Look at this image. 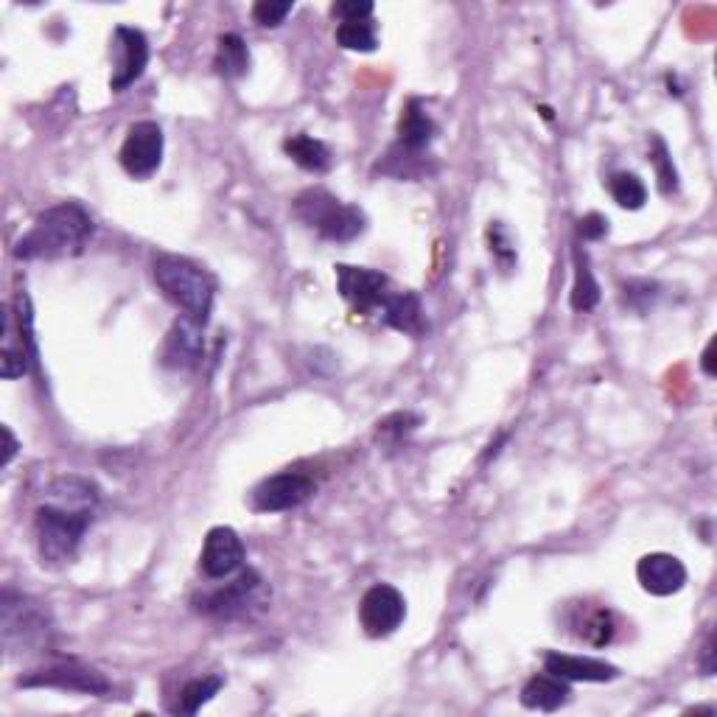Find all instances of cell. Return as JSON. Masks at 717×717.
<instances>
[{
	"label": "cell",
	"mask_w": 717,
	"mask_h": 717,
	"mask_svg": "<svg viewBox=\"0 0 717 717\" xmlns=\"http://www.w3.org/2000/svg\"><path fill=\"white\" fill-rule=\"evenodd\" d=\"M406 617V600L395 586L387 583H376L365 591L359 600V622H362L365 633L373 639H384L401 628Z\"/></svg>",
	"instance_id": "10"
},
{
	"label": "cell",
	"mask_w": 717,
	"mask_h": 717,
	"mask_svg": "<svg viewBox=\"0 0 717 717\" xmlns=\"http://www.w3.org/2000/svg\"><path fill=\"white\" fill-rule=\"evenodd\" d=\"M112 59H116L110 79L112 90L121 93L129 85H135L149 65V43L143 31L118 25L116 37H112Z\"/></svg>",
	"instance_id": "13"
},
{
	"label": "cell",
	"mask_w": 717,
	"mask_h": 717,
	"mask_svg": "<svg viewBox=\"0 0 717 717\" xmlns=\"http://www.w3.org/2000/svg\"><path fill=\"white\" fill-rule=\"evenodd\" d=\"M569 626L577 639L595 644V648H602V644H608L613 639V617L602 606H586L583 602V606H577L572 611Z\"/></svg>",
	"instance_id": "20"
},
{
	"label": "cell",
	"mask_w": 717,
	"mask_h": 717,
	"mask_svg": "<svg viewBox=\"0 0 717 717\" xmlns=\"http://www.w3.org/2000/svg\"><path fill=\"white\" fill-rule=\"evenodd\" d=\"M606 233H608V219H606V216L589 214V216H583V219H580V236H583V239L597 241V239H602Z\"/></svg>",
	"instance_id": "33"
},
{
	"label": "cell",
	"mask_w": 717,
	"mask_h": 717,
	"mask_svg": "<svg viewBox=\"0 0 717 717\" xmlns=\"http://www.w3.org/2000/svg\"><path fill=\"white\" fill-rule=\"evenodd\" d=\"M700 667H704L706 675L715 673V637L706 639V644H704V662H700Z\"/></svg>",
	"instance_id": "35"
},
{
	"label": "cell",
	"mask_w": 717,
	"mask_h": 717,
	"mask_svg": "<svg viewBox=\"0 0 717 717\" xmlns=\"http://www.w3.org/2000/svg\"><path fill=\"white\" fill-rule=\"evenodd\" d=\"M332 14L343 23H359V20H368L373 14V3L370 0H343V3H334Z\"/></svg>",
	"instance_id": "31"
},
{
	"label": "cell",
	"mask_w": 717,
	"mask_h": 717,
	"mask_svg": "<svg viewBox=\"0 0 717 717\" xmlns=\"http://www.w3.org/2000/svg\"><path fill=\"white\" fill-rule=\"evenodd\" d=\"M569 681L558 678V675L552 673H541L533 675V678L521 687V704L528 706V709L555 711L564 704H569Z\"/></svg>",
	"instance_id": "19"
},
{
	"label": "cell",
	"mask_w": 717,
	"mask_h": 717,
	"mask_svg": "<svg viewBox=\"0 0 717 717\" xmlns=\"http://www.w3.org/2000/svg\"><path fill=\"white\" fill-rule=\"evenodd\" d=\"M18 684L20 687H51L82 695L110 693V681H107L99 670L85 667V664L79 662H54L48 664V667H40L34 670V673L23 675Z\"/></svg>",
	"instance_id": "9"
},
{
	"label": "cell",
	"mask_w": 717,
	"mask_h": 717,
	"mask_svg": "<svg viewBox=\"0 0 717 717\" xmlns=\"http://www.w3.org/2000/svg\"><path fill=\"white\" fill-rule=\"evenodd\" d=\"M203 328L205 325L188 317L177 319L166 339V348H163V362L174 370L197 368L199 359H203Z\"/></svg>",
	"instance_id": "16"
},
{
	"label": "cell",
	"mask_w": 717,
	"mask_h": 717,
	"mask_svg": "<svg viewBox=\"0 0 717 717\" xmlns=\"http://www.w3.org/2000/svg\"><path fill=\"white\" fill-rule=\"evenodd\" d=\"M34 337H31V308L29 297L20 295L14 306L3 308V359H0V376L3 379H20L29 373L34 362Z\"/></svg>",
	"instance_id": "7"
},
{
	"label": "cell",
	"mask_w": 717,
	"mask_h": 717,
	"mask_svg": "<svg viewBox=\"0 0 717 717\" xmlns=\"http://www.w3.org/2000/svg\"><path fill=\"white\" fill-rule=\"evenodd\" d=\"M488 239H491V256L497 258L499 264L502 267H510L515 261V247L510 245L508 233H504V227L499 225H491V230H488Z\"/></svg>",
	"instance_id": "32"
},
{
	"label": "cell",
	"mask_w": 717,
	"mask_h": 717,
	"mask_svg": "<svg viewBox=\"0 0 717 717\" xmlns=\"http://www.w3.org/2000/svg\"><path fill=\"white\" fill-rule=\"evenodd\" d=\"M637 577L648 595L670 597L675 595V591L684 589V583H687V569H684V564H681L675 555H667V552H653V555H644V558L637 564Z\"/></svg>",
	"instance_id": "15"
},
{
	"label": "cell",
	"mask_w": 717,
	"mask_h": 717,
	"mask_svg": "<svg viewBox=\"0 0 717 717\" xmlns=\"http://www.w3.org/2000/svg\"><path fill=\"white\" fill-rule=\"evenodd\" d=\"M292 214L328 241H354L365 230V214L354 205L343 203L325 188H306L292 205Z\"/></svg>",
	"instance_id": "4"
},
{
	"label": "cell",
	"mask_w": 717,
	"mask_h": 717,
	"mask_svg": "<svg viewBox=\"0 0 717 717\" xmlns=\"http://www.w3.org/2000/svg\"><path fill=\"white\" fill-rule=\"evenodd\" d=\"M437 135V123L432 121V116L421 107V101L412 99L410 105L404 107L399 118V146L404 152L417 154L423 149H430V143L435 141Z\"/></svg>",
	"instance_id": "18"
},
{
	"label": "cell",
	"mask_w": 717,
	"mask_h": 717,
	"mask_svg": "<svg viewBox=\"0 0 717 717\" xmlns=\"http://www.w3.org/2000/svg\"><path fill=\"white\" fill-rule=\"evenodd\" d=\"M286 14H292V0H258L252 7V20L258 25H267V29L281 25Z\"/></svg>",
	"instance_id": "30"
},
{
	"label": "cell",
	"mask_w": 717,
	"mask_h": 717,
	"mask_svg": "<svg viewBox=\"0 0 717 717\" xmlns=\"http://www.w3.org/2000/svg\"><path fill=\"white\" fill-rule=\"evenodd\" d=\"M544 673L558 675L564 681H595V684H602V681H613L619 675V670L613 664L600 662V659L591 656H569V653H555L550 650L544 656Z\"/></svg>",
	"instance_id": "17"
},
{
	"label": "cell",
	"mask_w": 717,
	"mask_h": 717,
	"mask_svg": "<svg viewBox=\"0 0 717 717\" xmlns=\"http://www.w3.org/2000/svg\"><path fill=\"white\" fill-rule=\"evenodd\" d=\"M0 633H3V648L9 653H23V650H43L48 644V617L31 597L18 595L12 589H3L0 597Z\"/></svg>",
	"instance_id": "5"
},
{
	"label": "cell",
	"mask_w": 717,
	"mask_h": 717,
	"mask_svg": "<svg viewBox=\"0 0 717 717\" xmlns=\"http://www.w3.org/2000/svg\"><path fill=\"white\" fill-rule=\"evenodd\" d=\"M96 508V488L87 479L62 477L51 485V502L34 515V539L43 564H68L79 550Z\"/></svg>",
	"instance_id": "1"
},
{
	"label": "cell",
	"mask_w": 717,
	"mask_h": 717,
	"mask_svg": "<svg viewBox=\"0 0 717 717\" xmlns=\"http://www.w3.org/2000/svg\"><path fill=\"white\" fill-rule=\"evenodd\" d=\"M152 272L163 297L174 303L183 312V317L208 325L210 312H214L216 283L203 267L183 256H157Z\"/></svg>",
	"instance_id": "3"
},
{
	"label": "cell",
	"mask_w": 717,
	"mask_h": 717,
	"mask_svg": "<svg viewBox=\"0 0 717 717\" xmlns=\"http://www.w3.org/2000/svg\"><path fill=\"white\" fill-rule=\"evenodd\" d=\"M163 129L154 121H138L129 127L127 138L121 143V152H118V160H121L123 172L135 180L152 177L154 172L163 163Z\"/></svg>",
	"instance_id": "8"
},
{
	"label": "cell",
	"mask_w": 717,
	"mask_h": 717,
	"mask_svg": "<svg viewBox=\"0 0 717 717\" xmlns=\"http://www.w3.org/2000/svg\"><path fill=\"white\" fill-rule=\"evenodd\" d=\"M650 160H653V166H656V177L662 194H673V191L678 188V174H675L673 157H670L662 138H653V152H650Z\"/></svg>",
	"instance_id": "29"
},
{
	"label": "cell",
	"mask_w": 717,
	"mask_h": 717,
	"mask_svg": "<svg viewBox=\"0 0 717 717\" xmlns=\"http://www.w3.org/2000/svg\"><path fill=\"white\" fill-rule=\"evenodd\" d=\"M608 191H611L613 203L626 210H639L644 208V203H648V188H644V183L637 177V174H628V172L613 174V177L608 180Z\"/></svg>",
	"instance_id": "26"
},
{
	"label": "cell",
	"mask_w": 717,
	"mask_h": 717,
	"mask_svg": "<svg viewBox=\"0 0 717 717\" xmlns=\"http://www.w3.org/2000/svg\"><path fill=\"white\" fill-rule=\"evenodd\" d=\"M417 417L410 415V412H395V415L384 417L379 423V441L387 443V446H401V441H406L410 432H415Z\"/></svg>",
	"instance_id": "28"
},
{
	"label": "cell",
	"mask_w": 717,
	"mask_h": 717,
	"mask_svg": "<svg viewBox=\"0 0 717 717\" xmlns=\"http://www.w3.org/2000/svg\"><path fill=\"white\" fill-rule=\"evenodd\" d=\"M214 68L216 74L225 76V79H239V76H245L247 70H250V51H247V43L239 34H225V37H219Z\"/></svg>",
	"instance_id": "23"
},
{
	"label": "cell",
	"mask_w": 717,
	"mask_h": 717,
	"mask_svg": "<svg viewBox=\"0 0 717 717\" xmlns=\"http://www.w3.org/2000/svg\"><path fill=\"white\" fill-rule=\"evenodd\" d=\"M3 466H9V463H12V457L14 454H18V441H14V435H12V430H9V426H3Z\"/></svg>",
	"instance_id": "34"
},
{
	"label": "cell",
	"mask_w": 717,
	"mask_h": 717,
	"mask_svg": "<svg viewBox=\"0 0 717 717\" xmlns=\"http://www.w3.org/2000/svg\"><path fill=\"white\" fill-rule=\"evenodd\" d=\"M93 236V219L79 203H62L43 210L31 230L20 236L14 256L20 261H56L74 258L87 247Z\"/></svg>",
	"instance_id": "2"
},
{
	"label": "cell",
	"mask_w": 717,
	"mask_h": 717,
	"mask_svg": "<svg viewBox=\"0 0 717 717\" xmlns=\"http://www.w3.org/2000/svg\"><path fill=\"white\" fill-rule=\"evenodd\" d=\"M283 152L295 160L297 166L306 169V172L323 174L332 169V152H328V146H325L323 141H317V138L312 135L286 138V141H283Z\"/></svg>",
	"instance_id": "22"
},
{
	"label": "cell",
	"mask_w": 717,
	"mask_h": 717,
	"mask_svg": "<svg viewBox=\"0 0 717 717\" xmlns=\"http://www.w3.org/2000/svg\"><path fill=\"white\" fill-rule=\"evenodd\" d=\"M715 339H709V345H706V350H704V359H700V368H704V373L706 376H715L717 370H715Z\"/></svg>",
	"instance_id": "36"
},
{
	"label": "cell",
	"mask_w": 717,
	"mask_h": 717,
	"mask_svg": "<svg viewBox=\"0 0 717 717\" xmlns=\"http://www.w3.org/2000/svg\"><path fill=\"white\" fill-rule=\"evenodd\" d=\"M270 595H267V586L261 580V575L252 569L241 572L236 580L225 583L221 589L208 591L197 600V608L208 617L216 619H241L250 617L252 611H261L267 606Z\"/></svg>",
	"instance_id": "6"
},
{
	"label": "cell",
	"mask_w": 717,
	"mask_h": 717,
	"mask_svg": "<svg viewBox=\"0 0 717 717\" xmlns=\"http://www.w3.org/2000/svg\"><path fill=\"white\" fill-rule=\"evenodd\" d=\"M314 491H317V482L308 474L281 471L275 477L264 479L252 491V508L258 513H283V510L301 508Z\"/></svg>",
	"instance_id": "12"
},
{
	"label": "cell",
	"mask_w": 717,
	"mask_h": 717,
	"mask_svg": "<svg viewBox=\"0 0 717 717\" xmlns=\"http://www.w3.org/2000/svg\"><path fill=\"white\" fill-rule=\"evenodd\" d=\"M575 286H572V308L575 312H591L600 303V283L595 281L589 267V258L575 250Z\"/></svg>",
	"instance_id": "25"
},
{
	"label": "cell",
	"mask_w": 717,
	"mask_h": 717,
	"mask_svg": "<svg viewBox=\"0 0 717 717\" xmlns=\"http://www.w3.org/2000/svg\"><path fill=\"white\" fill-rule=\"evenodd\" d=\"M390 328L404 334H423V308L417 295L412 292H393V295L387 297L384 308L379 314Z\"/></svg>",
	"instance_id": "21"
},
{
	"label": "cell",
	"mask_w": 717,
	"mask_h": 717,
	"mask_svg": "<svg viewBox=\"0 0 717 717\" xmlns=\"http://www.w3.org/2000/svg\"><path fill=\"white\" fill-rule=\"evenodd\" d=\"M337 43L348 51L370 54V51H376V45H379V37H376V29L370 20H359V23H339Z\"/></svg>",
	"instance_id": "27"
},
{
	"label": "cell",
	"mask_w": 717,
	"mask_h": 717,
	"mask_svg": "<svg viewBox=\"0 0 717 717\" xmlns=\"http://www.w3.org/2000/svg\"><path fill=\"white\" fill-rule=\"evenodd\" d=\"M221 687H225V678H221V675H205V678L188 681V684L180 689V698L177 704L172 706V711H177V715H197Z\"/></svg>",
	"instance_id": "24"
},
{
	"label": "cell",
	"mask_w": 717,
	"mask_h": 717,
	"mask_svg": "<svg viewBox=\"0 0 717 717\" xmlns=\"http://www.w3.org/2000/svg\"><path fill=\"white\" fill-rule=\"evenodd\" d=\"M337 286L339 295L350 303V308L359 314H376L379 317L384 308L387 297L393 295L390 289V278L381 272L365 270V267H337Z\"/></svg>",
	"instance_id": "11"
},
{
	"label": "cell",
	"mask_w": 717,
	"mask_h": 717,
	"mask_svg": "<svg viewBox=\"0 0 717 717\" xmlns=\"http://www.w3.org/2000/svg\"><path fill=\"white\" fill-rule=\"evenodd\" d=\"M245 566V544L233 528H214L205 535L199 572L208 580H225Z\"/></svg>",
	"instance_id": "14"
}]
</instances>
